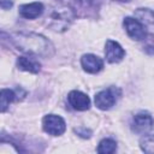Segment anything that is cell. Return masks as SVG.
Listing matches in <instances>:
<instances>
[{
	"mask_svg": "<svg viewBox=\"0 0 154 154\" xmlns=\"http://www.w3.org/2000/svg\"><path fill=\"white\" fill-rule=\"evenodd\" d=\"M11 42L24 53L37 57H51L53 54L52 43L45 36L35 32H14L11 35Z\"/></svg>",
	"mask_w": 154,
	"mask_h": 154,
	"instance_id": "6da1fadb",
	"label": "cell"
},
{
	"mask_svg": "<svg viewBox=\"0 0 154 154\" xmlns=\"http://www.w3.org/2000/svg\"><path fill=\"white\" fill-rule=\"evenodd\" d=\"M73 18H75V13L71 8L69 7L59 8L52 13L49 26L55 31H64L69 28Z\"/></svg>",
	"mask_w": 154,
	"mask_h": 154,
	"instance_id": "7a4b0ae2",
	"label": "cell"
},
{
	"mask_svg": "<svg viewBox=\"0 0 154 154\" xmlns=\"http://www.w3.org/2000/svg\"><path fill=\"white\" fill-rule=\"evenodd\" d=\"M119 95H120L119 89H117L114 87L107 88L95 95V105L100 109H103V111L109 109L116 103Z\"/></svg>",
	"mask_w": 154,
	"mask_h": 154,
	"instance_id": "3957f363",
	"label": "cell"
},
{
	"mask_svg": "<svg viewBox=\"0 0 154 154\" xmlns=\"http://www.w3.org/2000/svg\"><path fill=\"white\" fill-rule=\"evenodd\" d=\"M43 130L53 136H59L63 135L65 132L66 129V124L64 122V119L57 114H48L43 118Z\"/></svg>",
	"mask_w": 154,
	"mask_h": 154,
	"instance_id": "277c9868",
	"label": "cell"
},
{
	"mask_svg": "<svg viewBox=\"0 0 154 154\" xmlns=\"http://www.w3.org/2000/svg\"><path fill=\"white\" fill-rule=\"evenodd\" d=\"M154 126V120L152 118V116L147 112H140L137 113L134 119H132V124H131V129L134 132L138 134V135H146L147 132H149Z\"/></svg>",
	"mask_w": 154,
	"mask_h": 154,
	"instance_id": "5b68a950",
	"label": "cell"
},
{
	"mask_svg": "<svg viewBox=\"0 0 154 154\" xmlns=\"http://www.w3.org/2000/svg\"><path fill=\"white\" fill-rule=\"evenodd\" d=\"M123 24H124V28H125L128 35L131 38H134L136 41H141V40H143L146 37L147 31H146V29L143 28V25L137 19H135L132 17H126L124 19V23Z\"/></svg>",
	"mask_w": 154,
	"mask_h": 154,
	"instance_id": "8992f818",
	"label": "cell"
},
{
	"mask_svg": "<svg viewBox=\"0 0 154 154\" xmlns=\"http://www.w3.org/2000/svg\"><path fill=\"white\" fill-rule=\"evenodd\" d=\"M105 47V55L108 63H118L125 57V51L118 42L113 40H107Z\"/></svg>",
	"mask_w": 154,
	"mask_h": 154,
	"instance_id": "52a82bcc",
	"label": "cell"
},
{
	"mask_svg": "<svg viewBox=\"0 0 154 154\" xmlns=\"http://www.w3.org/2000/svg\"><path fill=\"white\" fill-rule=\"evenodd\" d=\"M67 100L70 106L76 111H85L90 107V100L88 95L78 90L71 91L67 96Z\"/></svg>",
	"mask_w": 154,
	"mask_h": 154,
	"instance_id": "ba28073f",
	"label": "cell"
},
{
	"mask_svg": "<svg viewBox=\"0 0 154 154\" xmlns=\"http://www.w3.org/2000/svg\"><path fill=\"white\" fill-rule=\"evenodd\" d=\"M136 19L143 25L146 31L154 35V12L149 8H137L135 11Z\"/></svg>",
	"mask_w": 154,
	"mask_h": 154,
	"instance_id": "9c48e42d",
	"label": "cell"
},
{
	"mask_svg": "<svg viewBox=\"0 0 154 154\" xmlns=\"http://www.w3.org/2000/svg\"><path fill=\"white\" fill-rule=\"evenodd\" d=\"M82 67L89 73H96L103 67V61L101 58L94 54H84L81 59Z\"/></svg>",
	"mask_w": 154,
	"mask_h": 154,
	"instance_id": "30bf717a",
	"label": "cell"
},
{
	"mask_svg": "<svg viewBox=\"0 0 154 154\" xmlns=\"http://www.w3.org/2000/svg\"><path fill=\"white\" fill-rule=\"evenodd\" d=\"M43 12V5L41 2H31L19 6V14L26 19H35Z\"/></svg>",
	"mask_w": 154,
	"mask_h": 154,
	"instance_id": "8fae6325",
	"label": "cell"
},
{
	"mask_svg": "<svg viewBox=\"0 0 154 154\" xmlns=\"http://www.w3.org/2000/svg\"><path fill=\"white\" fill-rule=\"evenodd\" d=\"M17 66L20 70L28 71L31 73H37L41 69V64L31 57H19L17 60Z\"/></svg>",
	"mask_w": 154,
	"mask_h": 154,
	"instance_id": "7c38bea8",
	"label": "cell"
},
{
	"mask_svg": "<svg viewBox=\"0 0 154 154\" xmlns=\"http://www.w3.org/2000/svg\"><path fill=\"white\" fill-rule=\"evenodd\" d=\"M117 149V143L112 138H103L97 146V153L101 154H111Z\"/></svg>",
	"mask_w": 154,
	"mask_h": 154,
	"instance_id": "4fadbf2b",
	"label": "cell"
},
{
	"mask_svg": "<svg viewBox=\"0 0 154 154\" xmlns=\"http://www.w3.org/2000/svg\"><path fill=\"white\" fill-rule=\"evenodd\" d=\"M0 99H1V112H5L10 106V103L16 99V94L10 89H1Z\"/></svg>",
	"mask_w": 154,
	"mask_h": 154,
	"instance_id": "5bb4252c",
	"label": "cell"
},
{
	"mask_svg": "<svg viewBox=\"0 0 154 154\" xmlns=\"http://www.w3.org/2000/svg\"><path fill=\"white\" fill-rule=\"evenodd\" d=\"M140 146H141L143 152H146V153H154V135L144 136L141 140Z\"/></svg>",
	"mask_w": 154,
	"mask_h": 154,
	"instance_id": "9a60e30c",
	"label": "cell"
},
{
	"mask_svg": "<svg viewBox=\"0 0 154 154\" xmlns=\"http://www.w3.org/2000/svg\"><path fill=\"white\" fill-rule=\"evenodd\" d=\"M75 132L78 134V135H79L81 137H83V138H89L90 135H91V131H90L89 129H87V128H78V129H75Z\"/></svg>",
	"mask_w": 154,
	"mask_h": 154,
	"instance_id": "2e32d148",
	"label": "cell"
},
{
	"mask_svg": "<svg viewBox=\"0 0 154 154\" xmlns=\"http://www.w3.org/2000/svg\"><path fill=\"white\" fill-rule=\"evenodd\" d=\"M0 5H1V8L7 10L12 6V1L11 0H0Z\"/></svg>",
	"mask_w": 154,
	"mask_h": 154,
	"instance_id": "e0dca14e",
	"label": "cell"
},
{
	"mask_svg": "<svg viewBox=\"0 0 154 154\" xmlns=\"http://www.w3.org/2000/svg\"><path fill=\"white\" fill-rule=\"evenodd\" d=\"M114 1H122V2H126V1H130V0H114Z\"/></svg>",
	"mask_w": 154,
	"mask_h": 154,
	"instance_id": "ac0fdd59",
	"label": "cell"
}]
</instances>
